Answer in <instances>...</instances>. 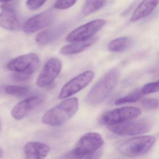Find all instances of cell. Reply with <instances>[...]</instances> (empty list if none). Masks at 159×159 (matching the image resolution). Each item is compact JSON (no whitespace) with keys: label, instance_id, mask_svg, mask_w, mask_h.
Here are the masks:
<instances>
[{"label":"cell","instance_id":"cell-1","mask_svg":"<svg viewBox=\"0 0 159 159\" xmlns=\"http://www.w3.org/2000/svg\"><path fill=\"white\" fill-rule=\"evenodd\" d=\"M104 145L102 136L97 133H86L80 139L75 148L63 155V158L98 159L102 155L101 148Z\"/></svg>","mask_w":159,"mask_h":159},{"label":"cell","instance_id":"cell-2","mask_svg":"<svg viewBox=\"0 0 159 159\" xmlns=\"http://www.w3.org/2000/svg\"><path fill=\"white\" fill-rule=\"evenodd\" d=\"M120 76V70L117 68L112 69L107 72L89 91L86 97V102L92 106L101 104L112 92Z\"/></svg>","mask_w":159,"mask_h":159},{"label":"cell","instance_id":"cell-3","mask_svg":"<svg viewBox=\"0 0 159 159\" xmlns=\"http://www.w3.org/2000/svg\"><path fill=\"white\" fill-rule=\"evenodd\" d=\"M79 107L78 98L72 97L62 101L45 112L42 122L51 126H59L70 120L78 111Z\"/></svg>","mask_w":159,"mask_h":159},{"label":"cell","instance_id":"cell-4","mask_svg":"<svg viewBox=\"0 0 159 159\" xmlns=\"http://www.w3.org/2000/svg\"><path fill=\"white\" fill-rule=\"evenodd\" d=\"M39 58L35 53L20 56L11 60L7 64L9 70L15 72L14 79L16 80H27L36 72L40 66Z\"/></svg>","mask_w":159,"mask_h":159},{"label":"cell","instance_id":"cell-5","mask_svg":"<svg viewBox=\"0 0 159 159\" xmlns=\"http://www.w3.org/2000/svg\"><path fill=\"white\" fill-rule=\"evenodd\" d=\"M155 142L156 139L152 135L132 138L120 144L119 147V150L121 154L126 157H138L148 152Z\"/></svg>","mask_w":159,"mask_h":159},{"label":"cell","instance_id":"cell-6","mask_svg":"<svg viewBox=\"0 0 159 159\" xmlns=\"http://www.w3.org/2000/svg\"><path fill=\"white\" fill-rule=\"evenodd\" d=\"M108 128L113 134L119 135H135L149 132L151 125L144 120H130L108 125Z\"/></svg>","mask_w":159,"mask_h":159},{"label":"cell","instance_id":"cell-7","mask_svg":"<svg viewBox=\"0 0 159 159\" xmlns=\"http://www.w3.org/2000/svg\"><path fill=\"white\" fill-rule=\"evenodd\" d=\"M141 114V110L138 108L133 107H122L105 112L100 117L99 122L102 124L111 125L133 120L137 118Z\"/></svg>","mask_w":159,"mask_h":159},{"label":"cell","instance_id":"cell-8","mask_svg":"<svg viewBox=\"0 0 159 159\" xmlns=\"http://www.w3.org/2000/svg\"><path fill=\"white\" fill-rule=\"evenodd\" d=\"M92 70H86L73 78L63 86L60 92L59 99L67 98L88 86L94 78Z\"/></svg>","mask_w":159,"mask_h":159},{"label":"cell","instance_id":"cell-9","mask_svg":"<svg viewBox=\"0 0 159 159\" xmlns=\"http://www.w3.org/2000/svg\"><path fill=\"white\" fill-rule=\"evenodd\" d=\"M106 24V21L103 19H97L88 22L70 32L66 38V41L73 43L90 39L100 30Z\"/></svg>","mask_w":159,"mask_h":159},{"label":"cell","instance_id":"cell-10","mask_svg":"<svg viewBox=\"0 0 159 159\" xmlns=\"http://www.w3.org/2000/svg\"><path fill=\"white\" fill-rule=\"evenodd\" d=\"M62 66V63L58 58L53 57L49 59L37 78V86L43 88L51 85L60 73Z\"/></svg>","mask_w":159,"mask_h":159},{"label":"cell","instance_id":"cell-11","mask_svg":"<svg viewBox=\"0 0 159 159\" xmlns=\"http://www.w3.org/2000/svg\"><path fill=\"white\" fill-rule=\"evenodd\" d=\"M55 18V14L53 10H46L28 19L23 26V30L26 34H32L50 25Z\"/></svg>","mask_w":159,"mask_h":159},{"label":"cell","instance_id":"cell-12","mask_svg":"<svg viewBox=\"0 0 159 159\" xmlns=\"http://www.w3.org/2000/svg\"><path fill=\"white\" fill-rule=\"evenodd\" d=\"M41 97L36 96L28 98L16 104L11 111V115L16 120H21L42 102Z\"/></svg>","mask_w":159,"mask_h":159},{"label":"cell","instance_id":"cell-13","mask_svg":"<svg viewBox=\"0 0 159 159\" xmlns=\"http://www.w3.org/2000/svg\"><path fill=\"white\" fill-rule=\"evenodd\" d=\"M0 13V26L10 30H16L20 27V20L15 10L8 4L2 5Z\"/></svg>","mask_w":159,"mask_h":159},{"label":"cell","instance_id":"cell-14","mask_svg":"<svg viewBox=\"0 0 159 159\" xmlns=\"http://www.w3.org/2000/svg\"><path fill=\"white\" fill-rule=\"evenodd\" d=\"M66 26L59 25L43 30L36 37V41L41 45H45L54 42L61 37L66 30Z\"/></svg>","mask_w":159,"mask_h":159},{"label":"cell","instance_id":"cell-15","mask_svg":"<svg viewBox=\"0 0 159 159\" xmlns=\"http://www.w3.org/2000/svg\"><path fill=\"white\" fill-rule=\"evenodd\" d=\"M24 151L28 159H42L48 155L50 148L41 142H29L25 145Z\"/></svg>","mask_w":159,"mask_h":159},{"label":"cell","instance_id":"cell-16","mask_svg":"<svg viewBox=\"0 0 159 159\" xmlns=\"http://www.w3.org/2000/svg\"><path fill=\"white\" fill-rule=\"evenodd\" d=\"M97 36L92 37L85 40L75 42L61 48L60 53L63 55L68 56L76 54L83 52L94 44L98 40Z\"/></svg>","mask_w":159,"mask_h":159},{"label":"cell","instance_id":"cell-17","mask_svg":"<svg viewBox=\"0 0 159 159\" xmlns=\"http://www.w3.org/2000/svg\"><path fill=\"white\" fill-rule=\"evenodd\" d=\"M159 3V0H142L130 18L131 22H137L152 13Z\"/></svg>","mask_w":159,"mask_h":159},{"label":"cell","instance_id":"cell-18","mask_svg":"<svg viewBox=\"0 0 159 159\" xmlns=\"http://www.w3.org/2000/svg\"><path fill=\"white\" fill-rule=\"evenodd\" d=\"M133 41L128 37L118 38L111 41L107 49L113 52H121L128 50L132 46Z\"/></svg>","mask_w":159,"mask_h":159},{"label":"cell","instance_id":"cell-19","mask_svg":"<svg viewBox=\"0 0 159 159\" xmlns=\"http://www.w3.org/2000/svg\"><path fill=\"white\" fill-rule=\"evenodd\" d=\"M107 0H86L83 7V14L88 16L97 11L104 7Z\"/></svg>","mask_w":159,"mask_h":159},{"label":"cell","instance_id":"cell-20","mask_svg":"<svg viewBox=\"0 0 159 159\" xmlns=\"http://www.w3.org/2000/svg\"><path fill=\"white\" fill-rule=\"evenodd\" d=\"M142 95L143 94L140 90H137L128 95L118 98L115 101L114 104L117 106H120L125 104L135 103L139 100Z\"/></svg>","mask_w":159,"mask_h":159},{"label":"cell","instance_id":"cell-21","mask_svg":"<svg viewBox=\"0 0 159 159\" xmlns=\"http://www.w3.org/2000/svg\"><path fill=\"white\" fill-rule=\"evenodd\" d=\"M5 91L8 94L16 97L25 95L29 91V88L27 86L7 85L5 87Z\"/></svg>","mask_w":159,"mask_h":159},{"label":"cell","instance_id":"cell-22","mask_svg":"<svg viewBox=\"0 0 159 159\" xmlns=\"http://www.w3.org/2000/svg\"><path fill=\"white\" fill-rule=\"evenodd\" d=\"M159 81L150 83L144 85L140 90L143 95L149 94L159 91Z\"/></svg>","mask_w":159,"mask_h":159},{"label":"cell","instance_id":"cell-23","mask_svg":"<svg viewBox=\"0 0 159 159\" xmlns=\"http://www.w3.org/2000/svg\"><path fill=\"white\" fill-rule=\"evenodd\" d=\"M77 0H57L54 5L55 9L59 10H66L73 6Z\"/></svg>","mask_w":159,"mask_h":159},{"label":"cell","instance_id":"cell-24","mask_svg":"<svg viewBox=\"0 0 159 159\" xmlns=\"http://www.w3.org/2000/svg\"><path fill=\"white\" fill-rule=\"evenodd\" d=\"M141 104L147 109L155 110L159 107V100L156 98H145L141 100Z\"/></svg>","mask_w":159,"mask_h":159},{"label":"cell","instance_id":"cell-25","mask_svg":"<svg viewBox=\"0 0 159 159\" xmlns=\"http://www.w3.org/2000/svg\"><path fill=\"white\" fill-rule=\"evenodd\" d=\"M47 0H27L26 6L30 10L34 11L40 8Z\"/></svg>","mask_w":159,"mask_h":159},{"label":"cell","instance_id":"cell-26","mask_svg":"<svg viewBox=\"0 0 159 159\" xmlns=\"http://www.w3.org/2000/svg\"><path fill=\"white\" fill-rule=\"evenodd\" d=\"M3 150L1 148H0V158L2 157V156H3Z\"/></svg>","mask_w":159,"mask_h":159},{"label":"cell","instance_id":"cell-27","mask_svg":"<svg viewBox=\"0 0 159 159\" xmlns=\"http://www.w3.org/2000/svg\"><path fill=\"white\" fill-rule=\"evenodd\" d=\"M11 0H0V2H8Z\"/></svg>","mask_w":159,"mask_h":159},{"label":"cell","instance_id":"cell-28","mask_svg":"<svg viewBox=\"0 0 159 159\" xmlns=\"http://www.w3.org/2000/svg\"><path fill=\"white\" fill-rule=\"evenodd\" d=\"M1 129H2V123H1V120H0V132H1Z\"/></svg>","mask_w":159,"mask_h":159}]
</instances>
